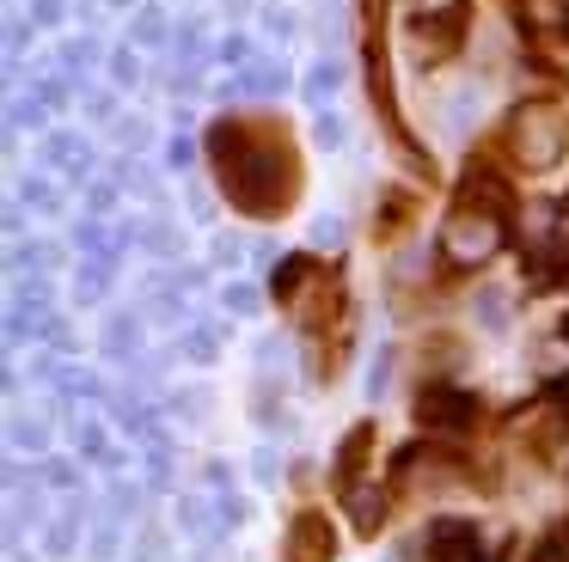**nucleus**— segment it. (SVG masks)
<instances>
[{
    "mask_svg": "<svg viewBox=\"0 0 569 562\" xmlns=\"http://www.w3.org/2000/svg\"><path fill=\"white\" fill-rule=\"evenodd\" d=\"M515 153H520V165H527V171L557 165V153H563V122H557L545 104H527L515 117Z\"/></svg>",
    "mask_w": 569,
    "mask_h": 562,
    "instance_id": "2",
    "label": "nucleus"
},
{
    "mask_svg": "<svg viewBox=\"0 0 569 562\" xmlns=\"http://www.w3.org/2000/svg\"><path fill=\"white\" fill-rule=\"evenodd\" d=\"M19 202H38L43 214H62V190H56L50 178H31L26 190H19Z\"/></svg>",
    "mask_w": 569,
    "mask_h": 562,
    "instance_id": "13",
    "label": "nucleus"
},
{
    "mask_svg": "<svg viewBox=\"0 0 569 562\" xmlns=\"http://www.w3.org/2000/svg\"><path fill=\"white\" fill-rule=\"evenodd\" d=\"M43 440H50V428H43V422H13V446H31V452H38Z\"/></svg>",
    "mask_w": 569,
    "mask_h": 562,
    "instance_id": "23",
    "label": "nucleus"
},
{
    "mask_svg": "<svg viewBox=\"0 0 569 562\" xmlns=\"http://www.w3.org/2000/svg\"><path fill=\"white\" fill-rule=\"evenodd\" d=\"M111 208H117V178H99L87 190V214H111Z\"/></svg>",
    "mask_w": 569,
    "mask_h": 562,
    "instance_id": "17",
    "label": "nucleus"
},
{
    "mask_svg": "<svg viewBox=\"0 0 569 562\" xmlns=\"http://www.w3.org/2000/svg\"><path fill=\"white\" fill-rule=\"evenodd\" d=\"M190 159H197V147H190L184 134H172V141H166V165H172V171H190Z\"/></svg>",
    "mask_w": 569,
    "mask_h": 562,
    "instance_id": "22",
    "label": "nucleus"
},
{
    "mask_svg": "<svg viewBox=\"0 0 569 562\" xmlns=\"http://www.w3.org/2000/svg\"><path fill=\"white\" fill-rule=\"evenodd\" d=\"M410 12H417V19H453V12H459V0H410Z\"/></svg>",
    "mask_w": 569,
    "mask_h": 562,
    "instance_id": "21",
    "label": "nucleus"
},
{
    "mask_svg": "<svg viewBox=\"0 0 569 562\" xmlns=\"http://www.w3.org/2000/svg\"><path fill=\"white\" fill-rule=\"evenodd\" d=\"M221 305H227V312H239V318H251V312H258V288H246V281H233V288L221 293Z\"/></svg>",
    "mask_w": 569,
    "mask_h": 562,
    "instance_id": "16",
    "label": "nucleus"
},
{
    "mask_svg": "<svg viewBox=\"0 0 569 562\" xmlns=\"http://www.w3.org/2000/svg\"><path fill=\"white\" fill-rule=\"evenodd\" d=\"M111 275H117V263H99V257H87V263H80V275H74V293L80 300H104V288H111Z\"/></svg>",
    "mask_w": 569,
    "mask_h": 562,
    "instance_id": "7",
    "label": "nucleus"
},
{
    "mask_svg": "<svg viewBox=\"0 0 569 562\" xmlns=\"http://www.w3.org/2000/svg\"><path fill=\"white\" fill-rule=\"evenodd\" d=\"M141 239H148L153 257H178V232L166 227V220H153V227H141Z\"/></svg>",
    "mask_w": 569,
    "mask_h": 562,
    "instance_id": "15",
    "label": "nucleus"
},
{
    "mask_svg": "<svg viewBox=\"0 0 569 562\" xmlns=\"http://www.w3.org/2000/svg\"><path fill=\"white\" fill-rule=\"evenodd\" d=\"M26 43H31V24L13 19V24H7V49H13V61H19V49H26Z\"/></svg>",
    "mask_w": 569,
    "mask_h": 562,
    "instance_id": "32",
    "label": "nucleus"
},
{
    "mask_svg": "<svg viewBox=\"0 0 569 562\" xmlns=\"http://www.w3.org/2000/svg\"><path fill=\"white\" fill-rule=\"evenodd\" d=\"M263 24H270L276 37H295V31H300V24H295V12H282V7H270V12H263Z\"/></svg>",
    "mask_w": 569,
    "mask_h": 562,
    "instance_id": "29",
    "label": "nucleus"
},
{
    "mask_svg": "<svg viewBox=\"0 0 569 562\" xmlns=\"http://www.w3.org/2000/svg\"><path fill=\"white\" fill-rule=\"evenodd\" d=\"M99 56H104V49L92 43V37H80V43H62V56H56V61H62V73H87Z\"/></svg>",
    "mask_w": 569,
    "mask_h": 562,
    "instance_id": "11",
    "label": "nucleus"
},
{
    "mask_svg": "<svg viewBox=\"0 0 569 562\" xmlns=\"http://www.w3.org/2000/svg\"><path fill=\"white\" fill-rule=\"evenodd\" d=\"M104 7H136V0H104Z\"/></svg>",
    "mask_w": 569,
    "mask_h": 562,
    "instance_id": "36",
    "label": "nucleus"
},
{
    "mask_svg": "<svg viewBox=\"0 0 569 562\" xmlns=\"http://www.w3.org/2000/svg\"><path fill=\"white\" fill-rule=\"evenodd\" d=\"M239 257H246V251H239V239H214V263H227V269H233Z\"/></svg>",
    "mask_w": 569,
    "mask_h": 562,
    "instance_id": "31",
    "label": "nucleus"
},
{
    "mask_svg": "<svg viewBox=\"0 0 569 562\" xmlns=\"http://www.w3.org/2000/svg\"><path fill=\"white\" fill-rule=\"evenodd\" d=\"M325 556H331V525L307 513L295 525V538H288V562H325Z\"/></svg>",
    "mask_w": 569,
    "mask_h": 562,
    "instance_id": "5",
    "label": "nucleus"
},
{
    "mask_svg": "<svg viewBox=\"0 0 569 562\" xmlns=\"http://www.w3.org/2000/svg\"><path fill=\"white\" fill-rule=\"evenodd\" d=\"M337 86H343V61H337V56H319V61L307 68V80H300V92H307L312 104H325Z\"/></svg>",
    "mask_w": 569,
    "mask_h": 562,
    "instance_id": "6",
    "label": "nucleus"
},
{
    "mask_svg": "<svg viewBox=\"0 0 569 562\" xmlns=\"http://www.w3.org/2000/svg\"><path fill=\"white\" fill-rule=\"evenodd\" d=\"M62 19H68L62 0H31V24H43V31H50V24H62Z\"/></svg>",
    "mask_w": 569,
    "mask_h": 562,
    "instance_id": "20",
    "label": "nucleus"
},
{
    "mask_svg": "<svg viewBox=\"0 0 569 562\" xmlns=\"http://www.w3.org/2000/svg\"><path fill=\"white\" fill-rule=\"evenodd\" d=\"M92 556H99V562H111V556H117V520H104L99 532H92Z\"/></svg>",
    "mask_w": 569,
    "mask_h": 562,
    "instance_id": "24",
    "label": "nucleus"
},
{
    "mask_svg": "<svg viewBox=\"0 0 569 562\" xmlns=\"http://www.w3.org/2000/svg\"><path fill=\"white\" fill-rule=\"evenodd\" d=\"M422 550H429L435 562H459L478 550V532H471V520H435L429 538H422Z\"/></svg>",
    "mask_w": 569,
    "mask_h": 562,
    "instance_id": "4",
    "label": "nucleus"
},
{
    "mask_svg": "<svg viewBox=\"0 0 569 562\" xmlns=\"http://www.w3.org/2000/svg\"><path fill=\"white\" fill-rule=\"evenodd\" d=\"M184 354H190L197 367H209L214 354H221V330H214V324H197V330H184Z\"/></svg>",
    "mask_w": 569,
    "mask_h": 562,
    "instance_id": "9",
    "label": "nucleus"
},
{
    "mask_svg": "<svg viewBox=\"0 0 569 562\" xmlns=\"http://www.w3.org/2000/svg\"><path fill=\"white\" fill-rule=\"evenodd\" d=\"M123 513H136V489H129V483H111V520H123Z\"/></svg>",
    "mask_w": 569,
    "mask_h": 562,
    "instance_id": "26",
    "label": "nucleus"
},
{
    "mask_svg": "<svg viewBox=\"0 0 569 562\" xmlns=\"http://www.w3.org/2000/svg\"><path fill=\"white\" fill-rule=\"evenodd\" d=\"M38 98L62 110V104H68V80H56V73H50V80H38Z\"/></svg>",
    "mask_w": 569,
    "mask_h": 562,
    "instance_id": "27",
    "label": "nucleus"
},
{
    "mask_svg": "<svg viewBox=\"0 0 569 562\" xmlns=\"http://www.w3.org/2000/svg\"><path fill=\"white\" fill-rule=\"evenodd\" d=\"M136 43H141V49H160V43H166V12H160V7H141V12H136Z\"/></svg>",
    "mask_w": 569,
    "mask_h": 562,
    "instance_id": "10",
    "label": "nucleus"
},
{
    "mask_svg": "<svg viewBox=\"0 0 569 562\" xmlns=\"http://www.w3.org/2000/svg\"><path fill=\"white\" fill-rule=\"evenodd\" d=\"M117 141H123V147H148L153 134H148V122H117Z\"/></svg>",
    "mask_w": 569,
    "mask_h": 562,
    "instance_id": "28",
    "label": "nucleus"
},
{
    "mask_svg": "<svg viewBox=\"0 0 569 562\" xmlns=\"http://www.w3.org/2000/svg\"><path fill=\"white\" fill-rule=\"evenodd\" d=\"M312 239H319V244H337V239H343V220H319V227H312Z\"/></svg>",
    "mask_w": 569,
    "mask_h": 562,
    "instance_id": "33",
    "label": "nucleus"
},
{
    "mask_svg": "<svg viewBox=\"0 0 569 562\" xmlns=\"http://www.w3.org/2000/svg\"><path fill=\"white\" fill-rule=\"evenodd\" d=\"M141 80V61H136V49H111V86H136Z\"/></svg>",
    "mask_w": 569,
    "mask_h": 562,
    "instance_id": "14",
    "label": "nucleus"
},
{
    "mask_svg": "<svg viewBox=\"0 0 569 562\" xmlns=\"http://www.w3.org/2000/svg\"><path fill=\"white\" fill-rule=\"evenodd\" d=\"M214 61H227V68H251V61H258V49H251V37H221V43H214Z\"/></svg>",
    "mask_w": 569,
    "mask_h": 562,
    "instance_id": "12",
    "label": "nucleus"
},
{
    "mask_svg": "<svg viewBox=\"0 0 569 562\" xmlns=\"http://www.w3.org/2000/svg\"><path fill=\"white\" fill-rule=\"evenodd\" d=\"M471 415H478V398L459 391V385H429L417 398V422L422 428H466Z\"/></svg>",
    "mask_w": 569,
    "mask_h": 562,
    "instance_id": "3",
    "label": "nucleus"
},
{
    "mask_svg": "<svg viewBox=\"0 0 569 562\" xmlns=\"http://www.w3.org/2000/svg\"><path fill=\"white\" fill-rule=\"evenodd\" d=\"M551 398H563V403H569V373H563V379H557V385H551Z\"/></svg>",
    "mask_w": 569,
    "mask_h": 562,
    "instance_id": "35",
    "label": "nucleus"
},
{
    "mask_svg": "<svg viewBox=\"0 0 569 562\" xmlns=\"http://www.w3.org/2000/svg\"><path fill=\"white\" fill-rule=\"evenodd\" d=\"M13 129H43V104H26V98H19V104H13Z\"/></svg>",
    "mask_w": 569,
    "mask_h": 562,
    "instance_id": "25",
    "label": "nucleus"
},
{
    "mask_svg": "<svg viewBox=\"0 0 569 562\" xmlns=\"http://www.w3.org/2000/svg\"><path fill=\"white\" fill-rule=\"evenodd\" d=\"M312 134H319V147H343V117H331V110H325V117L319 122H312Z\"/></svg>",
    "mask_w": 569,
    "mask_h": 562,
    "instance_id": "18",
    "label": "nucleus"
},
{
    "mask_svg": "<svg viewBox=\"0 0 569 562\" xmlns=\"http://www.w3.org/2000/svg\"><path fill=\"white\" fill-rule=\"evenodd\" d=\"M87 110L99 122H111V110H117V92H87Z\"/></svg>",
    "mask_w": 569,
    "mask_h": 562,
    "instance_id": "30",
    "label": "nucleus"
},
{
    "mask_svg": "<svg viewBox=\"0 0 569 562\" xmlns=\"http://www.w3.org/2000/svg\"><path fill=\"white\" fill-rule=\"evenodd\" d=\"M190 214H197V220H214V202H209V195L197 190V195H190Z\"/></svg>",
    "mask_w": 569,
    "mask_h": 562,
    "instance_id": "34",
    "label": "nucleus"
},
{
    "mask_svg": "<svg viewBox=\"0 0 569 562\" xmlns=\"http://www.w3.org/2000/svg\"><path fill=\"white\" fill-rule=\"evenodd\" d=\"M43 483H50V489H74L80 471H74L68 459H50V464H43Z\"/></svg>",
    "mask_w": 569,
    "mask_h": 562,
    "instance_id": "19",
    "label": "nucleus"
},
{
    "mask_svg": "<svg viewBox=\"0 0 569 562\" xmlns=\"http://www.w3.org/2000/svg\"><path fill=\"white\" fill-rule=\"evenodd\" d=\"M441 251L453 257V263H490L496 251H502V214H490V208H459L453 220H447L441 232Z\"/></svg>",
    "mask_w": 569,
    "mask_h": 562,
    "instance_id": "1",
    "label": "nucleus"
},
{
    "mask_svg": "<svg viewBox=\"0 0 569 562\" xmlns=\"http://www.w3.org/2000/svg\"><path fill=\"white\" fill-rule=\"evenodd\" d=\"M178 525H184L190 538H202V550L214 544V525H209V508H202L197 495H184V501H178Z\"/></svg>",
    "mask_w": 569,
    "mask_h": 562,
    "instance_id": "8",
    "label": "nucleus"
}]
</instances>
